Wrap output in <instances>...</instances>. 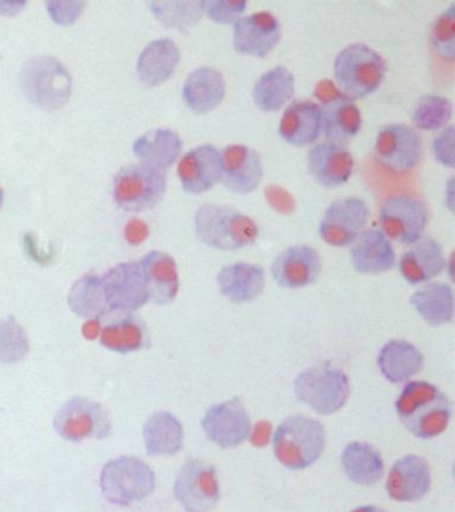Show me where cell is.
Instances as JSON below:
<instances>
[{
  "mask_svg": "<svg viewBox=\"0 0 455 512\" xmlns=\"http://www.w3.org/2000/svg\"><path fill=\"white\" fill-rule=\"evenodd\" d=\"M454 178L451 176L449 179V183H447V186L445 188V203L447 204V207H449L450 211L454 210Z\"/></svg>",
  "mask_w": 455,
  "mask_h": 512,
  "instance_id": "obj_48",
  "label": "cell"
},
{
  "mask_svg": "<svg viewBox=\"0 0 455 512\" xmlns=\"http://www.w3.org/2000/svg\"><path fill=\"white\" fill-rule=\"evenodd\" d=\"M221 183L230 192L247 195L261 186L263 164L261 155L245 144H230L221 151Z\"/></svg>",
  "mask_w": 455,
  "mask_h": 512,
  "instance_id": "obj_19",
  "label": "cell"
},
{
  "mask_svg": "<svg viewBox=\"0 0 455 512\" xmlns=\"http://www.w3.org/2000/svg\"><path fill=\"white\" fill-rule=\"evenodd\" d=\"M321 116L322 132L327 142L341 146L357 136L362 127L361 110L345 94L322 103Z\"/></svg>",
  "mask_w": 455,
  "mask_h": 512,
  "instance_id": "obj_30",
  "label": "cell"
},
{
  "mask_svg": "<svg viewBox=\"0 0 455 512\" xmlns=\"http://www.w3.org/2000/svg\"><path fill=\"white\" fill-rule=\"evenodd\" d=\"M217 284L221 294L231 303H249L265 291L266 274L259 264L231 263L218 271Z\"/></svg>",
  "mask_w": 455,
  "mask_h": 512,
  "instance_id": "obj_25",
  "label": "cell"
},
{
  "mask_svg": "<svg viewBox=\"0 0 455 512\" xmlns=\"http://www.w3.org/2000/svg\"><path fill=\"white\" fill-rule=\"evenodd\" d=\"M226 96V80L213 67L191 71L183 83L182 98L194 114L206 115L221 106Z\"/></svg>",
  "mask_w": 455,
  "mask_h": 512,
  "instance_id": "obj_26",
  "label": "cell"
},
{
  "mask_svg": "<svg viewBox=\"0 0 455 512\" xmlns=\"http://www.w3.org/2000/svg\"><path fill=\"white\" fill-rule=\"evenodd\" d=\"M101 344L118 354L145 350L150 347L149 330L146 323L134 314H122L101 332Z\"/></svg>",
  "mask_w": 455,
  "mask_h": 512,
  "instance_id": "obj_35",
  "label": "cell"
},
{
  "mask_svg": "<svg viewBox=\"0 0 455 512\" xmlns=\"http://www.w3.org/2000/svg\"><path fill=\"white\" fill-rule=\"evenodd\" d=\"M147 455L174 456L183 448L185 430L181 420L167 411L155 412L143 426Z\"/></svg>",
  "mask_w": 455,
  "mask_h": 512,
  "instance_id": "obj_32",
  "label": "cell"
},
{
  "mask_svg": "<svg viewBox=\"0 0 455 512\" xmlns=\"http://www.w3.org/2000/svg\"><path fill=\"white\" fill-rule=\"evenodd\" d=\"M183 150V140L170 128H155L139 136L133 144L135 156L141 163L166 172L178 162Z\"/></svg>",
  "mask_w": 455,
  "mask_h": 512,
  "instance_id": "obj_29",
  "label": "cell"
},
{
  "mask_svg": "<svg viewBox=\"0 0 455 512\" xmlns=\"http://www.w3.org/2000/svg\"><path fill=\"white\" fill-rule=\"evenodd\" d=\"M30 351V340L25 328L13 316L0 318V363L22 362Z\"/></svg>",
  "mask_w": 455,
  "mask_h": 512,
  "instance_id": "obj_40",
  "label": "cell"
},
{
  "mask_svg": "<svg viewBox=\"0 0 455 512\" xmlns=\"http://www.w3.org/2000/svg\"><path fill=\"white\" fill-rule=\"evenodd\" d=\"M294 92V75L286 67L277 66L259 76L253 87V100L259 110L275 112L290 102Z\"/></svg>",
  "mask_w": 455,
  "mask_h": 512,
  "instance_id": "obj_36",
  "label": "cell"
},
{
  "mask_svg": "<svg viewBox=\"0 0 455 512\" xmlns=\"http://www.w3.org/2000/svg\"><path fill=\"white\" fill-rule=\"evenodd\" d=\"M267 198H269V202L273 204L275 210L282 212H289L291 208H293V199L291 196L287 194L286 191H283L282 188L273 187V191H267Z\"/></svg>",
  "mask_w": 455,
  "mask_h": 512,
  "instance_id": "obj_47",
  "label": "cell"
},
{
  "mask_svg": "<svg viewBox=\"0 0 455 512\" xmlns=\"http://www.w3.org/2000/svg\"><path fill=\"white\" fill-rule=\"evenodd\" d=\"M207 439L222 450H233L249 439L251 419L241 396L207 408L202 419Z\"/></svg>",
  "mask_w": 455,
  "mask_h": 512,
  "instance_id": "obj_14",
  "label": "cell"
},
{
  "mask_svg": "<svg viewBox=\"0 0 455 512\" xmlns=\"http://www.w3.org/2000/svg\"><path fill=\"white\" fill-rule=\"evenodd\" d=\"M370 215L365 200L357 196L334 200L319 223V236L331 247H349L365 230Z\"/></svg>",
  "mask_w": 455,
  "mask_h": 512,
  "instance_id": "obj_13",
  "label": "cell"
},
{
  "mask_svg": "<svg viewBox=\"0 0 455 512\" xmlns=\"http://www.w3.org/2000/svg\"><path fill=\"white\" fill-rule=\"evenodd\" d=\"M281 40V24L269 11L241 16L233 24V46L239 55L266 58Z\"/></svg>",
  "mask_w": 455,
  "mask_h": 512,
  "instance_id": "obj_16",
  "label": "cell"
},
{
  "mask_svg": "<svg viewBox=\"0 0 455 512\" xmlns=\"http://www.w3.org/2000/svg\"><path fill=\"white\" fill-rule=\"evenodd\" d=\"M351 262L359 274L379 275L397 263L391 240L378 228L363 230L350 246Z\"/></svg>",
  "mask_w": 455,
  "mask_h": 512,
  "instance_id": "obj_23",
  "label": "cell"
},
{
  "mask_svg": "<svg viewBox=\"0 0 455 512\" xmlns=\"http://www.w3.org/2000/svg\"><path fill=\"white\" fill-rule=\"evenodd\" d=\"M455 130L453 126L442 128L441 132L433 140V154L435 160L442 166L454 168L455 150H454Z\"/></svg>",
  "mask_w": 455,
  "mask_h": 512,
  "instance_id": "obj_43",
  "label": "cell"
},
{
  "mask_svg": "<svg viewBox=\"0 0 455 512\" xmlns=\"http://www.w3.org/2000/svg\"><path fill=\"white\" fill-rule=\"evenodd\" d=\"M110 312L133 314L150 302L149 288L139 262H123L102 276Z\"/></svg>",
  "mask_w": 455,
  "mask_h": 512,
  "instance_id": "obj_15",
  "label": "cell"
},
{
  "mask_svg": "<svg viewBox=\"0 0 455 512\" xmlns=\"http://www.w3.org/2000/svg\"><path fill=\"white\" fill-rule=\"evenodd\" d=\"M453 118V103L445 96L425 95L415 103L411 120L415 130L438 131Z\"/></svg>",
  "mask_w": 455,
  "mask_h": 512,
  "instance_id": "obj_39",
  "label": "cell"
},
{
  "mask_svg": "<svg viewBox=\"0 0 455 512\" xmlns=\"http://www.w3.org/2000/svg\"><path fill=\"white\" fill-rule=\"evenodd\" d=\"M149 232V226H147L146 222H143L141 219H133L125 227V238L127 242L137 246V244L145 242Z\"/></svg>",
  "mask_w": 455,
  "mask_h": 512,
  "instance_id": "obj_45",
  "label": "cell"
},
{
  "mask_svg": "<svg viewBox=\"0 0 455 512\" xmlns=\"http://www.w3.org/2000/svg\"><path fill=\"white\" fill-rule=\"evenodd\" d=\"M139 264L149 288L150 302L158 306L174 302L179 292V274L173 256L163 251H150Z\"/></svg>",
  "mask_w": 455,
  "mask_h": 512,
  "instance_id": "obj_28",
  "label": "cell"
},
{
  "mask_svg": "<svg viewBox=\"0 0 455 512\" xmlns=\"http://www.w3.org/2000/svg\"><path fill=\"white\" fill-rule=\"evenodd\" d=\"M102 494L110 503L127 507L149 498L157 486L153 468L135 456H119L105 464L99 478Z\"/></svg>",
  "mask_w": 455,
  "mask_h": 512,
  "instance_id": "obj_7",
  "label": "cell"
},
{
  "mask_svg": "<svg viewBox=\"0 0 455 512\" xmlns=\"http://www.w3.org/2000/svg\"><path fill=\"white\" fill-rule=\"evenodd\" d=\"M386 72L383 56L363 43L343 48L334 60L335 84L354 102L378 91Z\"/></svg>",
  "mask_w": 455,
  "mask_h": 512,
  "instance_id": "obj_4",
  "label": "cell"
},
{
  "mask_svg": "<svg viewBox=\"0 0 455 512\" xmlns=\"http://www.w3.org/2000/svg\"><path fill=\"white\" fill-rule=\"evenodd\" d=\"M278 132L290 146H311L322 134L321 106L311 100H295L283 111Z\"/></svg>",
  "mask_w": 455,
  "mask_h": 512,
  "instance_id": "obj_24",
  "label": "cell"
},
{
  "mask_svg": "<svg viewBox=\"0 0 455 512\" xmlns=\"http://www.w3.org/2000/svg\"><path fill=\"white\" fill-rule=\"evenodd\" d=\"M411 306L431 327L445 326L454 319V292L447 283L433 282L413 292Z\"/></svg>",
  "mask_w": 455,
  "mask_h": 512,
  "instance_id": "obj_34",
  "label": "cell"
},
{
  "mask_svg": "<svg viewBox=\"0 0 455 512\" xmlns=\"http://www.w3.org/2000/svg\"><path fill=\"white\" fill-rule=\"evenodd\" d=\"M271 442L275 458L283 467L306 470L314 466L325 451L326 428L310 416H289L279 424Z\"/></svg>",
  "mask_w": 455,
  "mask_h": 512,
  "instance_id": "obj_3",
  "label": "cell"
},
{
  "mask_svg": "<svg viewBox=\"0 0 455 512\" xmlns=\"http://www.w3.org/2000/svg\"><path fill=\"white\" fill-rule=\"evenodd\" d=\"M430 43L437 54L446 62L453 63L455 59V3L434 19L430 28Z\"/></svg>",
  "mask_w": 455,
  "mask_h": 512,
  "instance_id": "obj_41",
  "label": "cell"
},
{
  "mask_svg": "<svg viewBox=\"0 0 455 512\" xmlns=\"http://www.w3.org/2000/svg\"><path fill=\"white\" fill-rule=\"evenodd\" d=\"M166 191L165 172L143 163L127 164L113 180L115 204L133 214L153 210L165 198Z\"/></svg>",
  "mask_w": 455,
  "mask_h": 512,
  "instance_id": "obj_8",
  "label": "cell"
},
{
  "mask_svg": "<svg viewBox=\"0 0 455 512\" xmlns=\"http://www.w3.org/2000/svg\"><path fill=\"white\" fill-rule=\"evenodd\" d=\"M19 79L23 95L42 110H61L73 94V78L54 56L38 55L27 60Z\"/></svg>",
  "mask_w": 455,
  "mask_h": 512,
  "instance_id": "obj_5",
  "label": "cell"
},
{
  "mask_svg": "<svg viewBox=\"0 0 455 512\" xmlns=\"http://www.w3.org/2000/svg\"><path fill=\"white\" fill-rule=\"evenodd\" d=\"M271 434H273L271 424L263 420V422H258L254 427H251L249 439L253 446L263 447L273 438Z\"/></svg>",
  "mask_w": 455,
  "mask_h": 512,
  "instance_id": "obj_46",
  "label": "cell"
},
{
  "mask_svg": "<svg viewBox=\"0 0 455 512\" xmlns=\"http://www.w3.org/2000/svg\"><path fill=\"white\" fill-rule=\"evenodd\" d=\"M374 152L381 166L394 174H407L421 162L422 136L409 124H387L378 131Z\"/></svg>",
  "mask_w": 455,
  "mask_h": 512,
  "instance_id": "obj_12",
  "label": "cell"
},
{
  "mask_svg": "<svg viewBox=\"0 0 455 512\" xmlns=\"http://www.w3.org/2000/svg\"><path fill=\"white\" fill-rule=\"evenodd\" d=\"M377 364L387 382L405 384L422 371L425 358L413 343L394 339L381 348Z\"/></svg>",
  "mask_w": 455,
  "mask_h": 512,
  "instance_id": "obj_31",
  "label": "cell"
},
{
  "mask_svg": "<svg viewBox=\"0 0 455 512\" xmlns=\"http://www.w3.org/2000/svg\"><path fill=\"white\" fill-rule=\"evenodd\" d=\"M149 8L163 27L173 28L182 34H187L203 18L201 2H151Z\"/></svg>",
  "mask_w": 455,
  "mask_h": 512,
  "instance_id": "obj_38",
  "label": "cell"
},
{
  "mask_svg": "<svg viewBox=\"0 0 455 512\" xmlns=\"http://www.w3.org/2000/svg\"><path fill=\"white\" fill-rule=\"evenodd\" d=\"M395 410L406 430L415 438L430 440L442 435L453 416V403L449 396L433 383L425 380L407 382Z\"/></svg>",
  "mask_w": 455,
  "mask_h": 512,
  "instance_id": "obj_1",
  "label": "cell"
},
{
  "mask_svg": "<svg viewBox=\"0 0 455 512\" xmlns=\"http://www.w3.org/2000/svg\"><path fill=\"white\" fill-rule=\"evenodd\" d=\"M351 512H389L385 510V508L374 506V504H370V506H361L354 508Z\"/></svg>",
  "mask_w": 455,
  "mask_h": 512,
  "instance_id": "obj_49",
  "label": "cell"
},
{
  "mask_svg": "<svg viewBox=\"0 0 455 512\" xmlns=\"http://www.w3.org/2000/svg\"><path fill=\"white\" fill-rule=\"evenodd\" d=\"M54 428L63 439L79 443L89 439H106L111 434L113 424L109 412L101 403L77 396L59 408L55 414Z\"/></svg>",
  "mask_w": 455,
  "mask_h": 512,
  "instance_id": "obj_10",
  "label": "cell"
},
{
  "mask_svg": "<svg viewBox=\"0 0 455 512\" xmlns=\"http://www.w3.org/2000/svg\"><path fill=\"white\" fill-rule=\"evenodd\" d=\"M85 6V3H46L51 18L59 24L74 23V20L82 14Z\"/></svg>",
  "mask_w": 455,
  "mask_h": 512,
  "instance_id": "obj_44",
  "label": "cell"
},
{
  "mask_svg": "<svg viewBox=\"0 0 455 512\" xmlns=\"http://www.w3.org/2000/svg\"><path fill=\"white\" fill-rule=\"evenodd\" d=\"M399 272L411 286L429 283L446 271L447 259L442 244L433 238H422L411 244L399 258Z\"/></svg>",
  "mask_w": 455,
  "mask_h": 512,
  "instance_id": "obj_22",
  "label": "cell"
},
{
  "mask_svg": "<svg viewBox=\"0 0 455 512\" xmlns=\"http://www.w3.org/2000/svg\"><path fill=\"white\" fill-rule=\"evenodd\" d=\"M174 498L186 512L213 511L221 500L217 468L202 459H189L174 482Z\"/></svg>",
  "mask_w": 455,
  "mask_h": 512,
  "instance_id": "obj_9",
  "label": "cell"
},
{
  "mask_svg": "<svg viewBox=\"0 0 455 512\" xmlns=\"http://www.w3.org/2000/svg\"><path fill=\"white\" fill-rule=\"evenodd\" d=\"M307 170L311 178L326 188L341 187L354 172V158L341 144H315L307 155Z\"/></svg>",
  "mask_w": 455,
  "mask_h": 512,
  "instance_id": "obj_21",
  "label": "cell"
},
{
  "mask_svg": "<svg viewBox=\"0 0 455 512\" xmlns=\"http://www.w3.org/2000/svg\"><path fill=\"white\" fill-rule=\"evenodd\" d=\"M181 62V50L173 39H155L138 56L139 80L149 87H158L171 79Z\"/></svg>",
  "mask_w": 455,
  "mask_h": 512,
  "instance_id": "obj_27",
  "label": "cell"
},
{
  "mask_svg": "<svg viewBox=\"0 0 455 512\" xmlns=\"http://www.w3.org/2000/svg\"><path fill=\"white\" fill-rule=\"evenodd\" d=\"M195 234L207 247L238 251L254 246L259 228L250 216L222 204L205 203L194 215Z\"/></svg>",
  "mask_w": 455,
  "mask_h": 512,
  "instance_id": "obj_2",
  "label": "cell"
},
{
  "mask_svg": "<svg viewBox=\"0 0 455 512\" xmlns=\"http://www.w3.org/2000/svg\"><path fill=\"white\" fill-rule=\"evenodd\" d=\"M381 231L390 240L411 246L423 238L429 224V210L423 200L410 195H393L379 210Z\"/></svg>",
  "mask_w": 455,
  "mask_h": 512,
  "instance_id": "obj_11",
  "label": "cell"
},
{
  "mask_svg": "<svg viewBox=\"0 0 455 512\" xmlns=\"http://www.w3.org/2000/svg\"><path fill=\"white\" fill-rule=\"evenodd\" d=\"M3 202H5V192H3V188L0 187V210H2Z\"/></svg>",
  "mask_w": 455,
  "mask_h": 512,
  "instance_id": "obj_50",
  "label": "cell"
},
{
  "mask_svg": "<svg viewBox=\"0 0 455 512\" xmlns=\"http://www.w3.org/2000/svg\"><path fill=\"white\" fill-rule=\"evenodd\" d=\"M67 303L70 310L79 318L89 320H101L103 316L110 314L107 307L105 290H103L102 276L87 274L79 278L73 284Z\"/></svg>",
  "mask_w": 455,
  "mask_h": 512,
  "instance_id": "obj_37",
  "label": "cell"
},
{
  "mask_svg": "<svg viewBox=\"0 0 455 512\" xmlns=\"http://www.w3.org/2000/svg\"><path fill=\"white\" fill-rule=\"evenodd\" d=\"M295 398L319 415L341 411L350 396L346 372L329 362L306 368L294 380Z\"/></svg>",
  "mask_w": 455,
  "mask_h": 512,
  "instance_id": "obj_6",
  "label": "cell"
},
{
  "mask_svg": "<svg viewBox=\"0 0 455 512\" xmlns=\"http://www.w3.org/2000/svg\"><path fill=\"white\" fill-rule=\"evenodd\" d=\"M203 15L211 22L229 26L241 18L246 11V2H230V0H201Z\"/></svg>",
  "mask_w": 455,
  "mask_h": 512,
  "instance_id": "obj_42",
  "label": "cell"
},
{
  "mask_svg": "<svg viewBox=\"0 0 455 512\" xmlns=\"http://www.w3.org/2000/svg\"><path fill=\"white\" fill-rule=\"evenodd\" d=\"M343 472L359 486H374L385 475V462L377 448L365 442H350L341 454Z\"/></svg>",
  "mask_w": 455,
  "mask_h": 512,
  "instance_id": "obj_33",
  "label": "cell"
},
{
  "mask_svg": "<svg viewBox=\"0 0 455 512\" xmlns=\"http://www.w3.org/2000/svg\"><path fill=\"white\" fill-rule=\"evenodd\" d=\"M431 487L429 462L419 455H405L390 468L386 491L399 503H414L425 498Z\"/></svg>",
  "mask_w": 455,
  "mask_h": 512,
  "instance_id": "obj_20",
  "label": "cell"
},
{
  "mask_svg": "<svg viewBox=\"0 0 455 512\" xmlns=\"http://www.w3.org/2000/svg\"><path fill=\"white\" fill-rule=\"evenodd\" d=\"M321 271V256L309 244L287 247L271 263L275 282L287 290L311 286L317 282Z\"/></svg>",
  "mask_w": 455,
  "mask_h": 512,
  "instance_id": "obj_18",
  "label": "cell"
},
{
  "mask_svg": "<svg viewBox=\"0 0 455 512\" xmlns=\"http://www.w3.org/2000/svg\"><path fill=\"white\" fill-rule=\"evenodd\" d=\"M177 174L187 194L201 195L213 190L221 183V151L209 143L191 148L179 160Z\"/></svg>",
  "mask_w": 455,
  "mask_h": 512,
  "instance_id": "obj_17",
  "label": "cell"
}]
</instances>
